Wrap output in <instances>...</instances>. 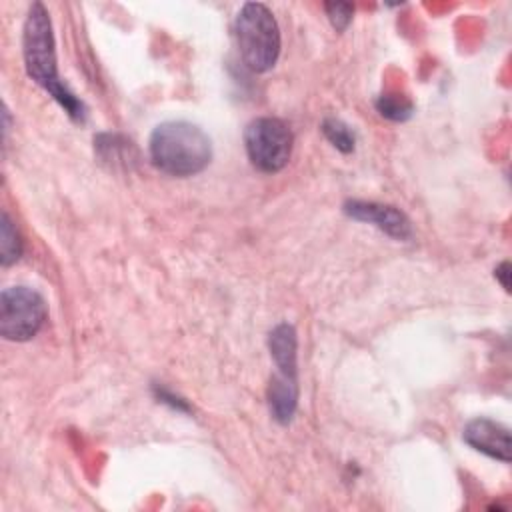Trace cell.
<instances>
[{"instance_id": "1", "label": "cell", "mask_w": 512, "mask_h": 512, "mask_svg": "<svg viewBox=\"0 0 512 512\" xmlns=\"http://www.w3.org/2000/svg\"><path fill=\"white\" fill-rule=\"evenodd\" d=\"M152 164L168 176H194L212 160V142L208 134L186 120L158 124L148 142Z\"/></svg>"}, {"instance_id": "2", "label": "cell", "mask_w": 512, "mask_h": 512, "mask_svg": "<svg viewBox=\"0 0 512 512\" xmlns=\"http://www.w3.org/2000/svg\"><path fill=\"white\" fill-rule=\"evenodd\" d=\"M22 54L26 74L42 86L60 106L72 102L74 94H70L68 86L58 78V62H56V42L52 20L44 4L34 2L28 10L22 28Z\"/></svg>"}, {"instance_id": "3", "label": "cell", "mask_w": 512, "mask_h": 512, "mask_svg": "<svg viewBox=\"0 0 512 512\" xmlns=\"http://www.w3.org/2000/svg\"><path fill=\"white\" fill-rule=\"evenodd\" d=\"M238 52L252 72L270 70L280 56V28L268 6L246 2L234 24Z\"/></svg>"}, {"instance_id": "4", "label": "cell", "mask_w": 512, "mask_h": 512, "mask_svg": "<svg viewBox=\"0 0 512 512\" xmlns=\"http://www.w3.org/2000/svg\"><path fill=\"white\" fill-rule=\"evenodd\" d=\"M294 136L280 118L262 116L252 120L244 130L246 154L254 168L266 174L280 172L292 156Z\"/></svg>"}, {"instance_id": "5", "label": "cell", "mask_w": 512, "mask_h": 512, "mask_svg": "<svg viewBox=\"0 0 512 512\" xmlns=\"http://www.w3.org/2000/svg\"><path fill=\"white\" fill-rule=\"evenodd\" d=\"M46 314L44 298L28 286H10L0 294V334L10 342L34 338Z\"/></svg>"}, {"instance_id": "6", "label": "cell", "mask_w": 512, "mask_h": 512, "mask_svg": "<svg viewBox=\"0 0 512 512\" xmlns=\"http://www.w3.org/2000/svg\"><path fill=\"white\" fill-rule=\"evenodd\" d=\"M344 212L358 222H368V224L376 226L378 230L386 232L392 238L406 240L412 236L410 220L406 218L404 212H400L394 206L366 202V200H348L344 204Z\"/></svg>"}, {"instance_id": "7", "label": "cell", "mask_w": 512, "mask_h": 512, "mask_svg": "<svg viewBox=\"0 0 512 512\" xmlns=\"http://www.w3.org/2000/svg\"><path fill=\"white\" fill-rule=\"evenodd\" d=\"M464 442L490 458L510 462V430L500 422L490 418L470 420L464 428Z\"/></svg>"}, {"instance_id": "8", "label": "cell", "mask_w": 512, "mask_h": 512, "mask_svg": "<svg viewBox=\"0 0 512 512\" xmlns=\"http://www.w3.org/2000/svg\"><path fill=\"white\" fill-rule=\"evenodd\" d=\"M268 350L276 364V374L298 378V364H296L298 340L292 324L282 322L272 328V332L268 334Z\"/></svg>"}, {"instance_id": "9", "label": "cell", "mask_w": 512, "mask_h": 512, "mask_svg": "<svg viewBox=\"0 0 512 512\" xmlns=\"http://www.w3.org/2000/svg\"><path fill=\"white\" fill-rule=\"evenodd\" d=\"M268 408L276 422L288 424L294 418L298 404V378L274 374L268 384Z\"/></svg>"}, {"instance_id": "10", "label": "cell", "mask_w": 512, "mask_h": 512, "mask_svg": "<svg viewBox=\"0 0 512 512\" xmlns=\"http://www.w3.org/2000/svg\"><path fill=\"white\" fill-rule=\"evenodd\" d=\"M22 254V240L20 234L14 226V222L10 220V216L6 212H2V220H0V262L2 266H10L14 264Z\"/></svg>"}, {"instance_id": "11", "label": "cell", "mask_w": 512, "mask_h": 512, "mask_svg": "<svg viewBox=\"0 0 512 512\" xmlns=\"http://www.w3.org/2000/svg\"><path fill=\"white\" fill-rule=\"evenodd\" d=\"M322 132L324 136L328 138V142L338 148L340 152L344 154H350L354 150V144H356V136L354 132L350 130L348 124H344L342 120L338 118H324L322 122Z\"/></svg>"}, {"instance_id": "12", "label": "cell", "mask_w": 512, "mask_h": 512, "mask_svg": "<svg viewBox=\"0 0 512 512\" xmlns=\"http://www.w3.org/2000/svg\"><path fill=\"white\" fill-rule=\"evenodd\" d=\"M376 110L388 118V120H394V122H402V120H408L412 116V102L406 100L404 96H398V94H382L378 96L376 100Z\"/></svg>"}, {"instance_id": "13", "label": "cell", "mask_w": 512, "mask_h": 512, "mask_svg": "<svg viewBox=\"0 0 512 512\" xmlns=\"http://www.w3.org/2000/svg\"><path fill=\"white\" fill-rule=\"evenodd\" d=\"M324 10L338 32H344L348 28L354 14V6L350 2H326Z\"/></svg>"}, {"instance_id": "14", "label": "cell", "mask_w": 512, "mask_h": 512, "mask_svg": "<svg viewBox=\"0 0 512 512\" xmlns=\"http://www.w3.org/2000/svg\"><path fill=\"white\" fill-rule=\"evenodd\" d=\"M494 276L500 280L502 288L508 292V290H510V280H508V276H510V264H508V262H502L500 266H496Z\"/></svg>"}]
</instances>
